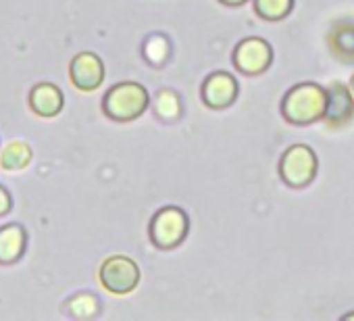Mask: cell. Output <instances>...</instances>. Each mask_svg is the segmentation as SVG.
Listing matches in <instances>:
<instances>
[{
    "instance_id": "6da1fadb",
    "label": "cell",
    "mask_w": 354,
    "mask_h": 321,
    "mask_svg": "<svg viewBox=\"0 0 354 321\" xmlns=\"http://www.w3.org/2000/svg\"><path fill=\"white\" fill-rule=\"evenodd\" d=\"M327 109V90H323L317 84H298L294 86L283 102H281V113L286 121L294 125H308L325 117Z\"/></svg>"
},
{
    "instance_id": "7a4b0ae2",
    "label": "cell",
    "mask_w": 354,
    "mask_h": 321,
    "mask_svg": "<svg viewBox=\"0 0 354 321\" xmlns=\"http://www.w3.org/2000/svg\"><path fill=\"white\" fill-rule=\"evenodd\" d=\"M148 92L136 82H123L113 86L102 102L106 117L113 121H133L148 109Z\"/></svg>"
},
{
    "instance_id": "3957f363",
    "label": "cell",
    "mask_w": 354,
    "mask_h": 321,
    "mask_svg": "<svg viewBox=\"0 0 354 321\" xmlns=\"http://www.w3.org/2000/svg\"><path fill=\"white\" fill-rule=\"evenodd\" d=\"M279 176L290 188H306L317 176V156L304 144L290 146L279 163Z\"/></svg>"
},
{
    "instance_id": "277c9868",
    "label": "cell",
    "mask_w": 354,
    "mask_h": 321,
    "mask_svg": "<svg viewBox=\"0 0 354 321\" xmlns=\"http://www.w3.org/2000/svg\"><path fill=\"white\" fill-rule=\"evenodd\" d=\"M188 234V215L177 207L160 209L150 223V238L158 248H175Z\"/></svg>"
},
{
    "instance_id": "5b68a950",
    "label": "cell",
    "mask_w": 354,
    "mask_h": 321,
    "mask_svg": "<svg viewBox=\"0 0 354 321\" xmlns=\"http://www.w3.org/2000/svg\"><path fill=\"white\" fill-rule=\"evenodd\" d=\"M140 282L138 265L127 257H109L100 267V284L113 294H127Z\"/></svg>"
},
{
    "instance_id": "8992f818",
    "label": "cell",
    "mask_w": 354,
    "mask_h": 321,
    "mask_svg": "<svg viewBox=\"0 0 354 321\" xmlns=\"http://www.w3.org/2000/svg\"><path fill=\"white\" fill-rule=\"evenodd\" d=\"M271 46L263 38H246L234 51V65L248 75L263 73L271 65Z\"/></svg>"
},
{
    "instance_id": "52a82bcc",
    "label": "cell",
    "mask_w": 354,
    "mask_h": 321,
    "mask_svg": "<svg viewBox=\"0 0 354 321\" xmlns=\"http://www.w3.org/2000/svg\"><path fill=\"white\" fill-rule=\"evenodd\" d=\"M69 75H71V82L75 88H80L84 92H92L104 80V65L98 55L82 53L71 61Z\"/></svg>"
},
{
    "instance_id": "ba28073f",
    "label": "cell",
    "mask_w": 354,
    "mask_h": 321,
    "mask_svg": "<svg viewBox=\"0 0 354 321\" xmlns=\"http://www.w3.org/2000/svg\"><path fill=\"white\" fill-rule=\"evenodd\" d=\"M238 96V82L225 71H217L203 84V100L211 109H225Z\"/></svg>"
},
{
    "instance_id": "9c48e42d",
    "label": "cell",
    "mask_w": 354,
    "mask_h": 321,
    "mask_svg": "<svg viewBox=\"0 0 354 321\" xmlns=\"http://www.w3.org/2000/svg\"><path fill=\"white\" fill-rule=\"evenodd\" d=\"M354 117V100L352 90L344 84H333L327 88V109L325 121L329 127H344Z\"/></svg>"
},
{
    "instance_id": "30bf717a",
    "label": "cell",
    "mask_w": 354,
    "mask_h": 321,
    "mask_svg": "<svg viewBox=\"0 0 354 321\" xmlns=\"http://www.w3.org/2000/svg\"><path fill=\"white\" fill-rule=\"evenodd\" d=\"M30 107L40 117H57L63 111V92L55 84H38L30 92Z\"/></svg>"
},
{
    "instance_id": "8fae6325",
    "label": "cell",
    "mask_w": 354,
    "mask_h": 321,
    "mask_svg": "<svg viewBox=\"0 0 354 321\" xmlns=\"http://www.w3.org/2000/svg\"><path fill=\"white\" fill-rule=\"evenodd\" d=\"M28 246V234L21 226L11 223L0 228V263L11 265L19 261Z\"/></svg>"
},
{
    "instance_id": "7c38bea8",
    "label": "cell",
    "mask_w": 354,
    "mask_h": 321,
    "mask_svg": "<svg viewBox=\"0 0 354 321\" xmlns=\"http://www.w3.org/2000/svg\"><path fill=\"white\" fill-rule=\"evenodd\" d=\"M327 42L335 59H339L342 63H354V24L352 21H342L333 26Z\"/></svg>"
},
{
    "instance_id": "4fadbf2b",
    "label": "cell",
    "mask_w": 354,
    "mask_h": 321,
    "mask_svg": "<svg viewBox=\"0 0 354 321\" xmlns=\"http://www.w3.org/2000/svg\"><path fill=\"white\" fill-rule=\"evenodd\" d=\"M30 160H32V148L21 140L7 144L3 152H0V165L7 172H21L30 165Z\"/></svg>"
},
{
    "instance_id": "5bb4252c",
    "label": "cell",
    "mask_w": 354,
    "mask_h": 321,
    "mask_svg": "<svg viewBox=\"0 0 354 321\" xmlns=\"http://www.w3.org/2000/svg\"><path fill=\"white\" fill-rule=\"evenodd\" d=\"M294 0H254V11L267 21H279L292 11Z\"/></svg>"
},
{
    "instance_id": "9a60e30c",
    "label": "cell",
    "mask_w": 354,
    "mask_h": 321,
    "mask_svg": "<svg viewBox=\"0 0 354 321\" xmlns=\"http://www.w3.org/2000/svg\"><path fill=\"white\" fill-rule=\"evenodd\" d=\"M11 209H13V199H11V194L3 186H0V217L7 215Z\"/></svg>"
},
{
    "instance_id": "2e32d148",
    "label": "cell",
    "mask_w": 354,
    "mask_h": 321,
    "mask_svg": "<svg viewBox=\"0 0 354 321\" xmlns=\"http://www.w3.org/2000/svg\"><path fill=\"white\" fill-rule=\"evenodd\" d=\"M221 3L227 5V7H240V5L248 3V0H221Z\"/></svg>"
},
{
    "instance_id": "e0dca14e",
    "label": "cell",
    "mask_w": 354,
    "mask_h": 321,
    "mask_svg": "<svg viewBox=\"0 0 354 321\" xmlns=\"http://www.w3.org/2000/svg\"><path fill=\"white\" fill-rule=\"evenodd\" d=\"M344 319H354V313H348V315H344Z\"/></svg>"
},
{
    "instance_id": "ac0fdd59",
    "label": "cell",
    "mask_w": 354,
    "mask_h": 321,
    "mask_svg": "<svg viewBox=\"0 0 354 321\" xmlns=\"http://www.w3.org/2000/svg\"><path fill=\"white\" fill-rule=\"evenodd\" d=\"M350 90H352V94H354V75H352V82H350Z\"/></svg>"
}]
</instances>
